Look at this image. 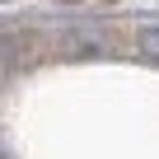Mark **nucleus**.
Masks as SVG:
<instances>
[{"label": "nucleus", "instance_id": "1", "mask_svg": "<svg viewBox=\"0 0 159 159\" xmlns=\"http://www.w3.org/2000/svg\"><path fill=\"white\" fill-rule=\"evenodd\" d=\"M140 52L159 61V28H145V33H140Z\"/></svg>", "mask_w": 159, "mask_h": 159}]
</instances>
